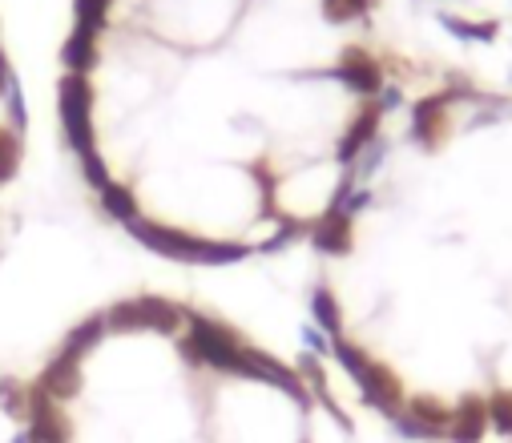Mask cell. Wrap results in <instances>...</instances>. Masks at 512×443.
<instances>
[{
    "instance_id": "obj_13",
    "label": "cell",
    "mask_w": 512,
    "mask_h": 443,
    "mask_svg": "<svg viewBox=\"0 0 512 443\" xmlns=\"http://www.w3.org/2000/svg\"><path fill=\"white\" fill-rule=\"evenodd\" d=\"M371 9V0H323V13L335 21V25H347L355 17H363Z\"/></svg>"
},
{
    "instance_id": "obj_7",
    "label": "cell",
    "mask_w": 512,
    "mask_h": 443,
    "mask_svg": "<svg viewBox=\"0 0 512 443\" xmlns=\"http://www.w3.org/2000/svg\"><path fill=\"white\" fill-rule=\"evenodd\" d=\"M383 105H363L359 113H355V121L347 125V133H343V141H339V162H359V154L367 150V145L379 137V121H383Z\"/></svg>"
},
{
    "instance_id": "obj_1",
    "label": "cell",
    "mask_w": 512,
    "mask_h": 443,
    "mask_svg": "<svg viewBox=\"0 0 512 443\" xmlns=\"http://www.w3.org/2000/svg\"><path fill=\"white\" fill-rule=\"evenodd\" d=\"M335 343V355H339V363L347 367V375L359 383V391H363V399L375 407V411H383L388 419H396L400 411H404V387H400V379L383 367V363H375V359H367L355 343H347V339H331Z\"/></svg>"
},
{
    "instance_id": "obj_12",
    "label": "cell",
    "mask_w": 512,
    "mask_h": 443,
    "mask_svg": "<svg viewBox=\"0 0 512 443\" xmlns=\"http://www.w3.org/2000/svg\"><path fill=\"white\" fill-rule=\"evenodd\" d=\"M21 154H25V145L17 133H0V182H9L21 166Z\"/></svg>"
},
{
    "instance_id": "obj_10",
    "label": "cell",
    "mask_w": 512,
    "mask_h": 443,
    "mask_svg": "<svg viewBox=\"0 0 512 443\" xmlns=\"http://www.w3.org/2000/svg\"><path fill=\"white\" fill-rule=\"evenodd\" d=\"M315 319H319V327H323L331 339H343V315H339V303L331 299L327 290L315 294Z\"/></svg>"
},
{
    "instance_id": "obj_11",
    "label": "cell",
    "mask_w": 512,
    "mask_h": 443,
    "mask_svg": "<svg viewBox=\"0 0 512 443\" xmlns=\"http://www.w3.org/2000/svg\"><path fill=\"white\" fill-rule=\"evenodd\" d=\"M488 423H492V431L512 435V391L488 395Z\"/></svg>"
},
{
    "instance_id": "obj_4",
    "label": "cell",
    "mask_w": 512,
    "mask_h": 443,
    "mask_svg": "<svg viewBox=\"0 0 512 443\" xmlns=\"http://www.w3.org/2000/svg\"><path fill=\"white\" fill-rule=\"evenodd\" d=\"M488 431H492V423H488V399L484 395H460L452 403L448 439L452 443H480Z\"/></svg>"
},
{
    "instance_id": "obj_6",
    "label": "cell",
    "mask_w": 512,
    "mask_h": 443,
    "mask_svg": "<svg viewBox=\"0 0 512 443\" xmlns=\"http://www.w3.org/2000/svg\"><path fill=\"white\" fill-rule=\"evenodd\" d=\"M311 242H315V250H319V254H331V258L347 254V250H351V242H355L351 214H347V210H339V206H331V210L311 226Z\"/></svg>"
},
{
    "instance_id": "obj_3",
    "label": "cell",
    "mask_w": 512,
    "mask_h": 443,
    "mask_svg": "<svg viewBox=\"0 0 512 443\" xmlns=\"http://www.w3.org/2000/svg\"><path fill=\"white\" fill-rule=\"evenodd\" d=\"M335 77L347 85V89H355V93H363V97H375L379 89H383V65L367 53V49H359V45H351V49H343V57H339V69H335Z\"/></svg>"
},
{
    "instance_id": "obj_5",
    "label": "cell",
    "mask_w": 512,
    "mask_h": 443,
    "mask_svg": "<svg viewBox=\"0 0 512 443\" xmlns=\"http://www.w3.org/2000/svg\"><path fill=\"white\" fill-rule=\"evenodd\" d=\"M448 109H452V93L424 97L412 109V137L424 145V150H436V145H444V137H448Z\"/></svg>"
},
{
    "instance_id": "obj_2",
    "label": "cell",
    "mask_w": 512,
    "mask_h": 443,
    "mask_svg": "<svg viewBox=\"0 0 512 443\" xmlns=\"http://www.w3.org/2000/svg\"><path fill=\"white\" fill-rule=\"evenodd\" d=\"M178 319L174 303L166 299H125V303H113L105 323L117 327V331H130V327H170Z\"/></svg>"
},
{
    "instance_id": "obj_9",
    "label": "cell",
    "mask_w": 512,
    "mask_h": 443,
    "mask_svg": "<svg viewBox=\"0 0 512 443\" xmlns=\"http://www.w3.org/2000/svg\"><path fill=\"white\" fill-rule=\"evenodd\" d=\"M440 25H444L452 37H460V41H492V37L500 33V21H464V17H456V13H444Z\"/></svg>"
},
{
    "instance_id": "obj_8",
    "label": "cell",
    "mask_w": 512,
    "mask_h": 443,
    "mask_svg": "<svg viewBox=\"0 0 512 443\" xmlns=\"http://www.w3.org/2000/svg\"><path fill=\"white\" fill-rule=\"evenodd\" d=\"M404 411H408L420 427H428V431H432V439H448L452 407H448V403H440L436 395H412V399L404 403Z\"/></svg>"
}]
</instances>
